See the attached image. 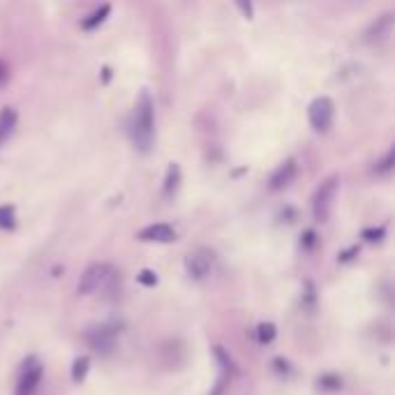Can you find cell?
Masks as SVG:
<instances>
[{
    "instance_id": "obj_7",
    "label": "cell",
    "mask_w": 395,
    "mask_h": 395,
    "mask_svg": "<svg viewBox=\"0 0 395 395\" xmlns=\"http://www.w3.org/2000/svg\"><path fill=\"white\" fill-rule=\"evenodd\" d=\"M116 326H111V324H98V326H93L90 331L86 333V340L88 344L93 347L95 352H111L114 349V344H116Z\"/></svg>"
},
{
    "instance_id": "obj_23",
    "label": "cell",
    "mask_w": 395,
    "mask_h": 395,
    "mask_svg": "<svg viewBox=\"0 0 395 395\" xmlns=\"http://www.w3.org/2000/svg\"><path fill=\"white\" fill-rule=\"evenodd\" d=\"M7 77H9V74H7V68H5V63L0 60V83H5V81H7Z\"/></svg>"
},
{
    "instance_id": "obj_12",
    "label": "cell",
    "mask_w": 395,
    "mask_h": 395,
    "mask_svg": "<svg viewBox=\"0 0 395 395\" xmlns=\"http://www.w3.org/2000/svg\"><path fill=\"white\" fill-rule=\"evenodd\" d=\"M14 125H16V111L12 107H5L0 111V141L12 135Z\"/></svg>"
},
{
    "instance_id": "obj_5",
    "label": "cell",
    "mask_w": 395,
    "mask_h": 395,
    "mask_svg": "<svg viewBox=\"0 0 395 395\" xmlns=\"http://www.w3.org/2000/svg\"><path fill=\"white\" fill-rule=\"evenodd\" d=\"M333 116H335V107L328 98H317L307 109L310 125H312V130H317V132H326L328 127H331Z\"/></svg>"
},
{
    "instance_id": "obj_15",
    "label": "cell",
    "mask_w": 395,
    "mask_h": 395,
    "mask_svg": "<svg viewBox=\"0 0 395 395\" xmlns=\"http://www.w3.org/2000/svg\"><path fill=\"white\" fill-rule=\"evenodd\" d=\"M393 167H395V150L391 148L386 155H384L377 164H374V174L377 176H389L393 172Z\"/></svg>"
},
{
    "instance_id": "obj_4",
    "label": "cell",
    "mask_w": 395,
    "mask_h": 395,
    "mask_svg": "<svg viewBox=\"0 0 395 395\" xmlns=\"http://www.w3.org/2000/svg\"><path fill=\"white\" fill-rule=\"evenodd\" d=\"M42 377H44V370H42L40 361H37L35 356H31V359L23 363L21 374H19L14 395H35L42 384Z\"/></svg>"
},
{
    "instance_id": "obj_18",
    "label": "cell",
    "mask_w": 395,
    "mask_h": 395,
    "mask_svg": "<svg viewBox=\"0 0 395 395\" xmlns=\"http://www.w3.org/2000/svg\"><path fill=\"white\" fill-rule=\"evenodd\" d=\"M137 280H139L144 287H155V285H157V275H155L153 270H141Z\"/></svg>"
},
{
    "instance_id": "obj_1",
    "label": "cell",
    "mask_w": 395,
    "mask_h": 395,
    "mask_svg": "<svg viewBox=\"0 0 395 395\" xmlns=\"http://www.w3.org/2000/svg\"><path fill=\"white\" fill-rule=\"evenodd\" d=\"M130 135H132V144L137 146V150L148 153L155 141V105L148 93H141V98L137 102L135 114H132Z\"/></svg>"
},
{
    "instance_id": "obj_3",
    "label": "cell",
    "mask_w": 395,
    "mask_h": 395,
    "mask_svg": "<svg viewBox=\"0 0 395 395\" xmlns=\"http://www.w3.org/2000/svg\"><path fill=\"white\" fill-rule=\"evenodd\" d=\"M111 278H114V268H111L109 263H90V266L81 273L77 291L81 296L95 294V291L105 289L109 285Z\"/></svg>"
},
{
    "instance_id": "obj_17",
    "label": "cell",
    "mask_w": 395,
    "mask_h": 395,
    "mask_svg": "<svg viewBox=\"0 0 395 395\" xmlns=\"http://www.w3.org/2000/svg\"><path fill=\"white\" fill-rule=\"evenodd\" d=\"M275 335H278V331H275V326H273V324L263 322V324L257 326V340L261 344H270L273 340H275Z\"/></svg>"
},
{
    "instance_id": "obj_22",
    "label": "cell",
    "mask_w": 395,
    "mask_h": 395,
    "mask_svg": "<svg viewBox=\"0 0 395 395\" xmlns=\"http://www.w3.org/2000/svg\"><path fill=\"white\" fill-rule=\"evenodd\" d=\"M215 354H218V356H220V363H222V368H233V363H231V359H229V356H227V354H224L222 349H220V347H215Z\"/></svg>"
},
{
    "instance_id": "obj_6",
    "label": "cell",
    "mask_w": 395,
    "mask_h": 395,
    "mask_svg": "<svg viewBox=\"0 0 395 395\" xmlns=\"http://www.w3.org/2000/svg\"><path fill=\"white\" fill-rule=\"evenodd\" d=\"M185 270H187V275L196 282L206 280L213 273V255L206 248L190 252V255L185 257Z\"/></svg>"
},
{
    "instance_id": "obj_21",
    "label": "cell",
    "mask_w": 395,
    "mask_h": 395,
    "mask_svg": "<svg viewBox=\"0 0 395 395\" xmlns=\"http://www.w3.org/2000/svg\"><path fill=\"white\" fill-rule=\"evenodd\" d=\"M322 386H328V389H340L342 386V381H340V377H322Z\"/></svg>"
},
{
    "instance_id": "obj_9",
    "label": "cell",
    "mask_w": 395,
    "mask_h": 395,
    "mask_svg": "<svg viewBox=\"0 0 395 395\" xmlns=\"http://www.w3.org/2000/svg\"><path fill=\"white\" fill-rule=\"evenodd\" d=\"M139 238L148 241V243H172L176 238V231H174V227H169V224L157 222V224H150V227H146V229H141Z\"/></svg>"
},
{
    "instance_id": "obj_20",
    "label": "cell",
    "mask_w": 395,
    "mask_h": 395,
    "mask_svg": "<svg viewBox=\"0 0 395 395\" xmlns=\"http://www.w3.org/2000/svg\"><path fill=\"white\" fill-rule=\"evenodd\" d=\"M363 238L370 241V243L381 241V238H384V227H379V229H365V231H363Z\"/></svg>"
},
{
    "instance_id": "obj_8",
    "label": "cell",
    "mask_w": 395,
    "mask_h": 395,
    "mask_svg": "<svg viewBox=\"0 0 395 395\" xmlns=\"http://www.w3.org/2000/svg\"><path fill=\"white\" fill-rule=\"evenodd\" d=\"M296 174H298V167H296V162L294 159H287L285 164H280L278 169H275V174L270 176V190L273 192H278V190H285L287 185H291V181H294L296 178Z\"/></svg>"
},
{
    "instance_id": "obj_2",
    "label": "cell",
    "mask_w": 395,
    "mask_h": 395,
    "mask_svg": "<svg viewBox=\"0 0 395 395\" xmlns=\"http://www.w3.org/2000/svg\"><path fill=\"white\" fill-rule=\"evenodd\" d=\"M337 187H340V178L337 176H328L326 181H322V185L317 187V192L312 196V215L317 222H326L331 218Z\"/></svg>"
},
{
    "instance_id": "obj_19",
    "label": "cell",
    "mask_w": 395,
    "mask_h": 395,
    "mask_svg": "<svg viewBox=\"0 0 395 395\" xmlns=\"http://www.w3.org/2000/svg\"><path fill=\"white\" fill-rule=\"evenodd\" d=\"M236 3V7L241 9V14L246 19H252L255 16V7H252V0H233Z\"/></svg>"
},
{
    "instance_id": "obj_13",
    "label": "cell",
    "mask_w": 395,
    "mask_h": 395,
    "mask_svg": "<svg viewBox=\"0 0 395 395\" xmlns=\"http://www.w3.org/2000/svg\"><path fill=\"white\" fill-rule=\"evenodd\" d=\"M109 12H111V7H109V5H102V7L98 9V12H93V14L86 19V21H81V28H83V31H93V28H98L102 21H105V19L109 16Z\"/></svg>"
},
{
    "instance_id": "obj_11",
    "label": "cell",
    "mask_w": 395,
    "mask_h": 395,
    "mask_svg": "<svg viewBox=\"0 0 395 395\" xmlns=\"http://www.w3.org/2000/svg\"><path fill=\"white\" fill-rule=\"evenodd\" d=\"M178 185H181V167L178 164H169L167 169V176H164V185H162V194L164 199H172L176 194Z\"/></svg>"
},
{
    "instance_id": "obj_16",
    "label": "cell",
    "mask_w": 395,
    "mask_h": 395,
    "mask_svg": "<svg viewBox=\"0 0 395 395\" xmlns=\"http://www.w3.org/2000/svg\"><path fill=\"white\" fill-rule=\"evenodd\" d=\"M88 370H90V361L86 359V356H79V359L74 361V365H72V379L77 384L83 381V379H86Z\"/></svg>"
},
{
    "instance_id": "obj_14",
    "label": "cell",
    "mask_w": 395,
    "mask_h": 395,
    "mask_svg": "<svg viewBox=\"0 0 395 395\" xmlns=\"http://www.w3.org/2000/svg\"><path fill=\"white\" fill-rule=\"evenodd\" d=\"M16 227V215L14 206H0V229L12 231Z\"/></svg>"
},
{
    "instance_id": "obj_10",
    "label": "cell",
    "mask_w": 395,
    "mask_h": 395,
    "mask_svg": "<svg viewBox=\"0 0 395 395\" xmlns=\"http://www.w3.org/2000/svg\"><path fill=\"white\" fill-rule=\"evenodd\" d=\"M391 31H393V14H386V16L377 19V23L370 28L365 37H368L370 44H381L391 37Z\"/></svg>"
}]
</instances>
